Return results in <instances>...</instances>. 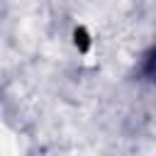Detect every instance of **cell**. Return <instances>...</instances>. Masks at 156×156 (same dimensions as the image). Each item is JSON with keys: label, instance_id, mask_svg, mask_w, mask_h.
<instances>
[{"label": "cell", "instance_id": "6da1fadb", "mask_svg": "<svg viewBox=\"0 0 156 156\" xmlns=\"http://www.w3.org/2000/svg\"><path fill=\"white\" fill-rule=\"evenodd\" d=\"M146 76L156 83V49H154V54L146 58Z\"/></svg>", "mask_w": 156, "mask_h": 156}]
</instances>
